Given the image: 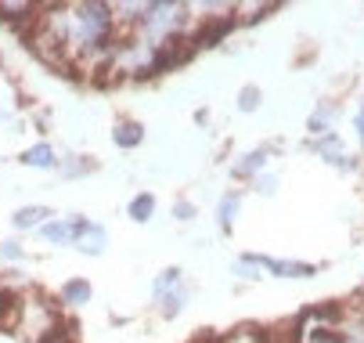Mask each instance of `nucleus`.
Here are the masks:
<instances>
[{"instance_id":"nucleus-1","label":"nucleus","mask_w":364,"mask_h":343,"mask_svg":"<svg viewBox=\"0 0 364 343\" xmlns=\"http://www.w3.org/2000/svg\"><path fill=\"white\" fill-rule=\"evenodd\" d=\"M141 123H119L116 127V141L123 144V149H134V144H141Z\"/></svg>"},{"instance_id":"nucleus-2","label":"nucleus","mask_w":364,"mask_h":343,"mask_svg":"<svg viewBox=\"0 0 364 343\" xmlns=\"http://www.w3.org/2000/svg\"><path fill=\"white\" fill-rule=\"evenodd\" d=\"M22 163H29V167H55V152H50L47 144H36L33 152L22 156Z\"/></svg>"},{"instance_id":"nucleus-3","label":"nucleus","mask_w":364,"mask_h":343,"mask_svg":"<svg viewBox=\"0 0 364 343\" xmlns=\"http://www.w3.org/2000/svg\"><path fill=\"white\" fill-rule=\"evenodd\" d=\"M151 210H155L151 195H141V199L130 206V217H134V221H148V217H151Z\"/></svg>"},{"instance_id":"nucleus-4","label":"nucleus","mask_w":364,"mask_h":343,"mask_svg":"<svg viewBox=\"0 0 364 343\" xmlns=\"http://www.w3.org/2000/svg\"><path fill=\"white\" fill-rule=\"evenodd\" d=\"M65 297H69V300H87V297H90V285H87L83 278H76V282L65 289Z\"/></svg>"},{"instance_id":"nucleus-5","label":"nucleus","mask_w":364,"mask_h":343,"mask_svg":"<svg viewBox=\"0 0 364 343\" xmlns=\"http://www.w3.org/2000/svg\"><path fill=\"white\" fill-rule=\"evenodd\" d=\"M43 217H47V210H40V206H36V210H22L15 221H18V228H29L33 221H43Z\"/></svg>"},{"instance_id":"nucleus-6","label":"nucleus","mask_w":364,"mask_h":343,"mask_svg":"<svg viewBox=\"0 0 364 343\" xmlns=\"http://www.w3.org/2000/svg\"><path fill=\"white\" fill-rule=\"evenodd\" d=\"M256 105H259V90H252V87H245V90H242V109H249V112H252Z\"/></svg>"},{"instance_id":"nucleus-7","label":"nucleus","mask_w":364,"mask_h":343,"mask_svg":"<svg viewBox=\"0 0 364 343\" xmlns=\"http://www.w3.org/2000/svg\"><path fill=\"white\" fill-rule=\"evenodd\" d=\"M43 235H47V238H55V242H65V238H69V231H65V228H58V224L43 228Z\"/></svg>"},{"instance_id":"nucleus-8","label":"nucleus","mask_w":364,"mask_h":343,"mask_svg":"<svg viewBox=\"0 0 364 343\" xmlns=\"http://www.w3.org/2000/svg\"><path fill=\"white\" fill-rule=\"evenodd\" d=\"M259 163H264V152H256V156H245V159H242V170L249 174V170H256Z\"/></svg>"},{"instance_id":"nucleus-9","label":"nucleus","mask_w":364,"mask_h":343,"mask_svg":"<svg viewBox=\"0 0 364 343\" xmlns=\"http://www.w3.org/2000/svg\"><path fill=\"white\" fill-rule=\"evenodd\" d=\"M173 278H177V271H166V275L159 278V285H155V292H163V289H170V285H173Z\"/></svg>"}]
</instances>
